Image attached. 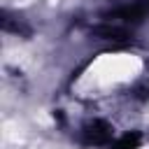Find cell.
<instances>
[{
  "mask_svg": "<svg viewBox=\"0 0 149 149\" xmlns=\"http://www.w3.org/2000/svg\"><path fill=\"white\" fill-rule=\"evenodd\" d=\"M84 135H86V142H91V144H109L112 142V128L105 121L88 123L86 130H84Z\"/></svg>",
  "mask_w": 149,
  "mask_h": 149,
  "instance_id": "1",
  "label": "cell"
}]
</instances>
